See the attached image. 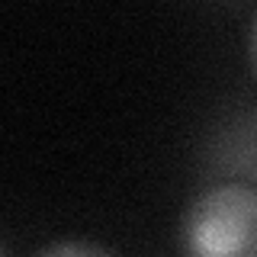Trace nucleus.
<instances>
[{"label": "nucleus", "mask_w": 257, "mask_h": 257, "mask_svg": "<svg viewBox=\"0 0 257 257\" xmlns=\"http://www.w3.org/2000/svg\"><path fill=\"white\" fill-rule=\"evenodd\" d=\"M36 257H116V254L103 244H93V241H58V244L42 247Z\"/></svg>", "instance_id": "2"}, {"label": "nucleus", "mask_w": 257, "mask_h": 257, "mask_svg": "<svg viewBox=\"0 0 257 257\" xmlns=\"http://www.w3.org/2000/svg\"><path fill=\"white\" fill-rule=\"evenodd\" d=\"M257 193L251 183H215L180 222L183 257H257Z\"/></svg>", "instance_id": "1"}, {"label": "nucleus", "mask_w": 257, "mask_h": 257, "mask_svg": "<svg viewBox=\"0 0 257 257\" xmlns=\"http://www.w3.org/2000/svg\"><path fill=\"white\" fill-rule=\"evenodd\" d=\"M0 257H7V254H4V247H0Z\"/></svg>", "instance_id": "3"}]
</instances>
